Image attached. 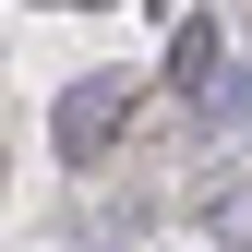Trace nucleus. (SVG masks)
<instances>
[{"mask_svg":"<svg viewBox=\"0 0 252 252\" xmlns=\"http://www.w3.org/2000/svg\"><path fill=\"white\" fill-rule=\"evenodd\" d=\"M120 120H132V84H120V72H84L72 96H60V156H72V168H84V156H108Z\"/></svg>","mask_w":252,"mask_h":252,"instance_id":"1","label":"nucleus"}]
</instances>
